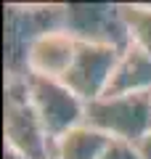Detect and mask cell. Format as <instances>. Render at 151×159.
Instances as JSON below:
<instances>
[{
    "label": "cell",
    "instance_id": "obj_2",
    "mask_svg": "<svg viewBox=\"0 0 151 159\" xmlns=\"http://www.w3.org/2000/svg\"><path fill=\"white\" fill-rule=\"evenodd\" d=\"M3 141V148L16 151L27 159H48L53 154V141L27 96V80H6Z\"/></svg>",
    "mask_w": 151,
    "mask_h": 159
},
{
    "label": "cell",
    "instance_id": "obj_4",
    "mask_svg": "<svg viewBox=\"0 0 151 159\" xmlns=\"http://www.w3.org/2000/svg\"><path fill=\"white\" fill-rule=\"evenodd\" d=\"M27 96L32 101L34 111H37L40 122H43V127L48 130L50 141L61 138L64 133L74 130V127H80L85 122L88 103L64 80L29 74L27 77Z\"/></svg>",
    "mask_w": 151,
    "mask_h": 159
},
{
    "label": "cell",
    "instance_id": "obj_1",
    "mask_svg": "<svg viewBox=\"0 0 151 159\" xmlns=\"http://www.w3.org/2000/svg\"><path fill=\"white\" fill-rule=\"evenodd\" d=\"M64 3H6L3 6V69L6 80L29 77V51L43 34L58 32Z\"/></svg>",
    "mask_w": 151,
    "mask_h": 159
},
{
    "label": "cell",
    "instance_id": "obj_12",
    "mask_svg": "<svg viewBox=\"0 0 151 159\" xmlns=\"http://www.w3.org/2000/svg\"><path fill=\"white\" fill-rule=\"evenodd\" d=\"M138 151H140V159H151V133L138 143Z\"/></svg>",
    "mask_w": 151,
    "mask_h": 159
},
{
    "label": "cell",
    "instance_id": "obj_13",
    "mask_svg": "<svg viewBox=\"0 0 151 159\" xmlns=\"http://www.w3.org/2000/svg\"><path fill=\"white\" fill-rule=\"evenodd\" d=\"M3 159H27V157H21V154H16V151H8V148H3Z\"/></svg>",
    "mask_w": 151,
    "mask_h": 159
},
{
    "label": "cell",
    "instance_id": "obj_14",
    "mask_svg": "<svg viewBox=\"0 0 151 159\" xmlns=\"http://www.w3.org/2000/svg\"><path fill=\"white\" fill-rule=\"evenodd\" d=\"M48 159H58V157H56V154H50V157H48Z\"/></svg>",
    "mask_w": 151,
    "mask_h": 159
},
{
    "label": "cell",
    "instance_id": "obj_5",
    "mask_svg": "<svg viewBox=\"0 0 151 159\" xmlns=\"http://www.w3.org/2000/svg\"><path fill=\"white\" fill-rule=\"evenodd\" d=\"M61 29L80 45H103L117 51L130 45L119 3H64Z\"/></svg>",
    "mask_w": 151,
    "mask_h": 159
},
{
    "label": "cell",
    "instance_id": "obj_7",
    "mask_svg": "<svg viewBox=\"0 0 151 159\" xmlns=\"http://www.w3.org/2000/svg\"><path fill=\"white\" fill-rule=\"evenodd\" d=\"M77 48H80V43L74 37H69L64 29L43 34L29 51V61H27L29 74L64 80L74 56H77Z\"/></svg>",
    "mask_w": 151,
    "mask_h": 159
},
{
    "label": "cell",
    "instance_id": "obj_3",
    "mask_svg": "<svg viewBox=\"0 0 151 159\" xmlns=\"http://www.w3.org/2000/svg\"><path fill=\"white\" fill-rule=\"evenodd\" d=\"M85 122L112 141L140 143L151 133V93L103 96L88 103Z\"/></svg>",
    "mask_w": 151,
    "mask_h": 159
},
{
    "label": "cell",
    "instance_id": "obj_8",
    "mask_svg": "<svg viewBox=\"0 0 151 159\" xmlns=\"http://www.w3.org/2000/svg\"><path fill=\"white\" fill-rule=\"evenodd\" d=\"M135 93H151V53L127 45L117 61L106 96H135Z\"/></svg>",
    "mask_w": 151,
    "mask_h": 159
},
{
    "label": "cell",
    "instance_id": "obj_6",
    "mask_svg": "<svg viewBox=\"0 0 151 159\" xmlns=\"http://www.w3.org/2000/svg\"><path fill=\"white\" fill-rule=\"evenodd\" d=\"M119 56H122V51H117V48L80 45L72 66H69L66 77H64V82L85 103L98 101V98H103L109 93V85H112V77H114Z\"/></svg>",
    "mask_w": 151,
    "mask_h": 159
},
{
    "label": "cell",
    "instance_id": "obj_10",
    "mask_svg": "<svg viewBox=\"0 0 151 159\" xmlns=\"http://www.w3.org/2000/svg\"><path fill=\"white\" fill-rule=\"evenodd\" d=\"M130 45L151 53V3H119Z\"/></svg>",
    "mask_w": 151,
    "mask_h": 159
},
{
    "label": "cell",
    "instance_id": "obj_9",
    "mask_svg": "<svg viewBox=\"0 0 151 159\" xmlns=\"http://www.w3.org/2000/svg\"><path fill=\"white\" fill-rule=\"evenodd\" d=\"M109 141H112L109 135H103L101 130L82 122L80 127L64 133L61 138L53 141V154L58 159H101Z\"/></svg>",
    "mask_w": 151,
    "mask_h": 159
},
{
    "label": "cell",
    "instance_id": "obj_11",
    "mask_svg": "<svg viewBox=\"0 0 151 159\" xmlns=\"http://www.w3.org/2000/svg\"><path fill=\"white\" fill-rule=\"evenodd\" d=\"M101 159H140V151H138V143L109 141V146L101 154Z\"/></svg>",
    "mask_w": 151,
    "mask_h": 159
}]
</instances>
